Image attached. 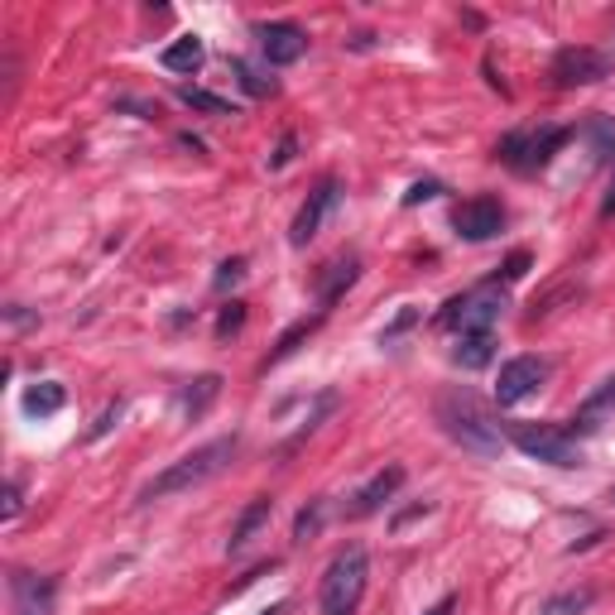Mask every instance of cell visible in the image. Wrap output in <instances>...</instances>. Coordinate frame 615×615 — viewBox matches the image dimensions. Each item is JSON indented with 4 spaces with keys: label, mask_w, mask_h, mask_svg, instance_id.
Here are the masks:
<instances>
[{
    "label": "cell",
    "mask_w": 615,
    "mask_h": 615,
    "mask_svg": "<svg viewBox=\"0 0 615 615\" xmlns=\"http://www.w3.org/2000/svg\"><path fill=\"white\" fill-rule=\"evenodd\" d=\"M255 39H260V49H265V59L274 63V68H289V63H298L304 59V49H308V35L298 25H255Z\"/></svg>",
    "instance_id": "12"
},
{
    "label": "cell",
    "mask_w": 615,
    "mask_h": 615,
    "mask_svg": "<svg viewBox=\"0 0 615 615\" xmlns=\"http://www.w3.org/2000/svg\"><path fill=\"white\" fill-rule=\"evenodd\" d=\"M438 423L452 443H462V452H476V457H500V428L481 413V405L466 389L457 395H443L438 399Z\"/></svg>",
    "instance_id": "2"
},
{
    "label": "cell",
    "mask_w": 615,
    "mask_h": 615,
    "mask_svg": "<svg viewBox=\"0 0 615 615\" xmlns=\"http://www.w3.org/2000/svg\"><path fill=\"white\" fill-rule=\"evenodd\" d=\"M270 510H274V505H270V496H255V500H251V505H245V510H241V520H236V529H231V539H227V553H241V548H245V543H251V539H255V534H260V524H265V520H270Z\"/></svg>",
    "instance_id": "14"
},
{
    "label": "cell",
    "mask_w": 615,
    "mask_h": 615,
    "mask_svg": "<svg viewBox=\"0 0 615 615\" xmlns=\"http://www.w3.org/2000/svg\"><path fill=\"white\" fill-rule=\"evenodd\" d=\"M601 217H615V183H611V193H606V203H601Z\"/></svg>",
    "instance_id": "34"
},
{
    "label": "cell",
    "mask_w": 615,
    "mask_h": 615,
    "mask_svg": "<svg viewBox=\"0 0 615 615\" xmlns=\"http://www.w3.org/2000/svg\"><path fill=\"white\" fill-rule=\"evenodd\" d=\"M356 274H361V260L356 255H342V260L328 265V274H322V308H332L346 289L356 284Z\"/></svg>",
    "instance_id": "16"
},
{
    "label": "cell",
    "mask_w": 615,
    "mask_h": 615,
    "mask_svg": "<svg viewBox=\"0 0 615 615\" xmlns=\"http://www.w3.org/2000/svg\"><path fill=\"white\" fill-rule=\"evenodd\" d=\"M366 577H371V558H366V548L361 543L342 548V553L332 558L328 577H322V591H318L322 615H356L361 591H366Z\"/></svg>",
    "instance_id": "3"
},
{
    "label": "cell",
    "mask_w": 615,
    "mask_h": 615,
    "mask_svg": "<svg viewBox=\"0 0 615 615\" xmlns=\"http://www.w3.org/2000/svg\"><path fill=\"white\" fill-rule=\"evenodd\" d=\"M587 136L597 140V159H606V164H615V126L606 116H591L587 120Z\"/></svg>",
    "instance_id": "23"
},
{
    "label": "cell",
    "mask_w": 615,
    "mask_h": 615,
    "mask_svg": "<svg viewBox=\"0 0 615 615\" xmlns=\"http://www.w3.org/2000/svg\"><path fill=\"white\" fill-rule=\"evenodd\" d=\"M413 322H419V312H413V308H399V318L389 322L385 332H380V346H395V342H399V337H405V332L413 328Z\"/></svg>",
    "instance_id": "28"
},
{
    "label": "cell",
    "mask_w": 615,
    "mask_h": 615,
    "mask_svg": "<svg viewBox=\"0 0 615 615\" xmlns=\"http://www.w3.org/2000/svg\"><path fill=\"white\" fill-rule=\"evenodd\" d=\"M203 59H207V49H203V39L197 35H183V39H174L169 49H164V68L169 73H197L203 68Z\"/></svg>",
    "instance_id": "18"
},
{
    "label": "cell",
    "mask_w": 615,
    "mask_h": 615,
    "mask_svg": "<svg viewBox=\"0 0 615 615\" xmlns=\"http://www.w3.org/2000/svg\"><path fill=\"white\" fill-rule=\"evenodd\" d=\"M399 486H405V466H385V472H375L361 490H356L351 505H346V514H351V520H366V514H375L380 505H389Z\"/></svg>",
    "instance_id": "13"
},
{
    "label": "cell",
    "mask_w": 615,
    "mask_h": 615,
    "mask_svg": "<svg viewBox=\"0 0 615 615\" xmlns=\"http://www.w3.org/2000/svg\"><path fill=\"white\" fill-rule=\"evenodd\" d=\"M591 601H597V591H591V587H573V591H563V597L543 601L539 615H587Z\"/></svg>",
    "instance_id": "22"
},
{
    "label": "cell",
    "mask_w": 615,
    "mask_h": 615,
    "mask_svg": "<svg viewBox=\"0 0 615 615\" xmlns=\"http://www.w3.org/2000/svg\"><path fill=\"white\" fill-rule=\"evenodd\" d=\"M322 510H328V500H312V505L298 514V520H294V543H308L312 534L322 529Z\"/></svg>",
    "instance_id": "25"
},
{
    "label": "cell",
    "mask_w": 615,
    "mask_h": 615,
    "mask_svg": "<svg viewBox=\"0 0 615 615\" xmlns=\"http://www.w3.org/2000/svg\"><path fill=\"white\" fill-rule=\"evenodd\" d=\"M611 500H615V486H611Z\"/></svg>",
    "instance_id": "36"
},
{
    "label": "cell",
    "mask_w": 615,
    "mask_h": 615,
    "mask_svg": "<svg viewBox=\"0 0 615 615\" xmlns=\"http://www.w3.org/2000/svg\"><path fill=\"white\" fill-rule=\"evenodd\" d=\"M548 380V361L543 356H514V361L500 366V380H496V405L510 409L520 405V399H529L534 389H539Z\"/></svg>",
    "instance_id": "7"
},
{
    "label": "cell",
    "mask_w": 615,
    "mask_h": 615,
    "mask_svg": "<svg viewBox=\"0 0 615 615\" xmlns=\"http://www.w3.org/2000/svg\"><path fill=\"white\" fill-rule=\"evenodd\" d=\"M183 102L193 111H207V116H236V106L221 102V97H212V92H203V87H183Z\"/></svg>",
    "instance_id": "24"
},
{
    "label": "cell",
    "mask_w": 615,
    "mask_h": 615,
    "mask_svg": "<svg viewBox=\"0 0 615 615\" xmlns=\"http://www.w3.org/2000/svg\"><path fill=\"white\" fill-rule=\"evenodd\" d=\"M68 405V389L59 385V380H39V385L25 389V413L29 419H49V413H59Z\"/></svg>",
    "instance_id": "15"
},
{
    "label": "cell",
    "mask_w": 615,
    "mask_h": 615,
    "mask_svg": "<svg viewBox=\"0 0 615 615\" xmlns=\"http://www.w3.org/2000/svg\"><path fill=\"white\" fill-rule=\"evenodd\" d=\"M567 136H573V130H567V126L514 130V136H505V140H500L496 159H500V164H510L514 174H534V169H543V164L553 159L558 150H563V144H567Z\"/></svg>",
    "instance_id": "5"
},
{
    "label": "cell",
    "mask_w": 615,
    "mask_h": 615,
    "mask_svg": "<svg viewBox=\"0 0 615 615\" xmlns=\"http://www.w3.org/2000/svg\"><path fill=\"white\" fill-rule=\"evenodd\" d=\"M615 59L606 49H563L553 59V82L558 87H591L601 77H611Z\"/></svg>",
    "instance_id": "8"
},
{
    "label": "cell",
    "mask_w": 615,
    "mask_h": 615,
    "mask_svg": "<svg viewBox=\"0 0 615 615\" xmlns=\"http://www.w3.org/2000/svg\"><path fill=\"white\" fill-rule=\"evenodd\" d=\"M510 443L520 447L524 457H534V462H548V466H563V472H573L581 466V447L567 428H553V423H510Z\"/></svg>",
    "instance_id": "4"
},
{
    "label": "cell",
    "mask_w": 615,
    "mask_h": 615,
    "mask_svg": "<svg viewBox=\"0 0 615 615\" xmlns=\"http://www.w3.org/2000/svg\"><path fill=\"white\" fill-rule=\"evenodd\" d=\"M217 395H221V375H197L193 385L183 389V399H178V405H183L188 419H203L207 405H212V399H217Z\"/></svg>",
    "instance_id": "19"
},
{
    "label": "cell",
    "mask_w": 615,
    "mask_h": 615,
    "mask_svg": "<svg viewBox=\"0 0 615 615\" xmlns=\"http://www.w3.org/2000/svg\"><path fill=\"white\" fill-rule=\"evenodd\" d=\"M241 274H245V260H241V255H231V260L217 270V289H221V294H227L231 284H241Z\"/></svg>",
    "instance_id": "30"
},
{
    "label": "cell",
    "mask_w": 615,
    "mask_h": 615,
    "mask_svg": "<svg viewBox=\"0 0 615 615\" xmlns=\"http://www.w3.org/2000/svg\"><path fill=\"white\" fill-rule=\"evenodd\" d=\"M284 611H289V601H274V606L265 611V615H284Z\"/></svg>",
    "instance_id": "35"
},
{
    "label": "cell",
    "mask_w": 615,
    "mask_h": 615,
    "mask_svg": "<svg viewBox=\"0 0 615 615\" xmlns=\"http://www.w3.org/2000/svg\"><path fill=\"white\" fill-rule=\"evenodd\" d=\"M452 227L462 241L481 245V241L505 231V207H500V197H466V203L452 212Z\"/></svg>",
    "instance_id": "9"
},
{
    "label": "cell",
    "mask_w": 615,
    "mask_h": 615,
    "mask_svg": "<svg viewBox=\"0 0 615 615\" xmlns=\"http://www.w3.org/2000/svg\"><path fill=\"white\" fill-rule=\"evenodd\" d=\"M438 193H443L438 178H423V183H413L405 193V207H419V203H428V197H438Z\"/></svg>",
    "instance_id": "29"
},
{
    "label": "cell",
    "mask_w": 615,
    "mask_h": 615,
    "mask_svg": "<svg viewBox=\"0 0 615 615\" xmlns=\"http://www.w3.org/2000/svg\"><path fill=\"white\" fill-rule=\"evenodd\" d=\"M318 328H322V312H312V318L294 322V328H289L284 337H279V346H274V351L265 356V371H270V366H279V361H284V356H294V351H298V342H308V337H312V332H318Z\"/></svg>",
    "instance_id": "20"
},
{
    "label": "cell",
    "mask_w": 615,
    "mask_h": 615,
    "mask_svg": "<svg viewBox=\"0 0 615 615\" xmlns=\"http://www.w3.org/2000/svg\"><path fill=\"white\" fill-rule=\"evenodd\" d=\"M231 73L241 77V87H245V92H251V97H270V92H274V82H265V77L255 73L251 63H241V59H236V63H231Z\"/></svg>",
    "instance_id": "26"
},
{
    "label": "cell",
    "mask_w": 615,
    "mask_h": 615,
    "mask_svg": "<svg viewBox=\"0 0 615 615\" xmlns=\"http://www.w3.org/2000/svg\"><path fill=\"white\" fill-rule=\"evenodd\" d=\"M337 203H342V183H337V178H322V183L308 193V203L298 207V217H294V231H289V241H294V245H308V241L322 231V221L332 217V207H337Z\"/></svg>",
    "instance_id": "10"
},
{
    "label": "cell",
    "mask_w": 615,
    "mask_h": 615,
    "mask_svg": "<svg viewBox=\"0 0 615 615\" xmlns=\"http://www.w3.org/2000/svg\"><path fill=\"white\" fill-rule=\"evenodd\" d=\"M241 328H245V304H236V298H231V304L221 308V318H217V337L227 342V337H236Z\"/></svg>",
    "instance_id": "27"
},
{
    "label": "cell",
    "mask_w": 615,
    "mask_h": 615,
    "mask_svg": "<svg viewBox=\"0 0 615 615\" xmlns=\"http://www.w3.org/2000/svg\"><path fill=\"white\" fill-rule=\"evenodd\" d=\"M500 318V294L496 289H472V294H457L452 304L438 312V328L457 332V337H472V332H490Z\"/></svg>",
    "instance_id": "6"
},
{
    "label": "cell",
    "mask_w": 615,
    "mask_h": 615,
    "mask_svg": "<svg viewBox=\"0 0 615 615\" xmlns=\"http://www.w3.org/2000/svg\"><path fill=\"white\" fill-rule=\"evenodd\" d=\"M452 611H457V597H443V601H438V606H433L428 615H452Z\"/></svg>",
    "instance_id": "33"
},
{
    "label": "cell",
    "mask_w": 615,
    "mask_h": 615,
    "mask_svg": "<svg viewBox=\"0 0 615 615\" xmlns=\"http://www.w3.org/2000/svg\"><path fill=\"white\" fill-rule=\"evenodd\" d=\"M15 514H20V486L10 481L5 486V520H15Z\"/></svg>",
    "instance_id": "32"
},
{
    "label": "cell",
    "mask_w": 615,
    "mask_h": 615,
    "mask_svg": "<svg viewBox=\"0 0 615 615\" xmlns=\"http://www.w3.org/2000/svg\"><path fill=\"white\" fill-rule=\"evenodd\" d=\"M524 274H529V251H514L510 260H505V270H500V279L514 284V279H524Z\"/></svg>",
    "instance_id": "31"
},
{
    "label": "cell",
    "mask_w": 615,
    "mask_h": 615,
    "mask_svg": "<svg viewBox=\"0 0 615 615\" xmlns=\"http://www.w3.org/2000/svg\"><path fill=\"white\" fill-rule=\"evenodd\" d=\"M236 447H241V438L231 433V438H217V443L197 447V452L178 457L174 466H164V472L140 490V500H164V496H178V490H193V486H203V481L221 476L231 466V457H236Z\"/></svg>",
    "instance_id": "1"
},
{
    "label": "cell",
    "mask_w": 615,
    "mask_h": 615,
    "mask_svg": "<svg viewBox=\"0 0 615 615\" xmlns=\"http://www.w3.org/2000/svg\"><path fill=\"white\" fill-rule=\"evenodd\" d=\"M490 356H496V337H490V332L457 337V346H452V361L462 366V371H481V366H490Z\"/></svg>",
    "instance_id": "17"
},
{
    "label": "cell",
    "mask_w": 615,
    "mask_h": 615,
    "mask_svg": "<svg viewBox=\"0 0 615 615\" xmlns=\"http://www.w3.org/2000/svg\"><path fill=\"white\" fill-rule=\"evenodd\" d=\"M59 601V581L39 573H10V606L15 615H53Z\"/></svg>",
    "instance_id": "11"
},
{
    "label": "cell",
    "mask_w": 615,
    "mask_h": 615,
    "mask_svg": "<svg viewBox=\"0 0 615 615\" xmlns=\"http://www.w3.org/2000/svg\"><path fill=\"white\" fill-rule=\"evenodd\" d=\"M606 409H615V380H606V385H601L597 395H591L587 405H581V413L573 419V423H577L573 433H591V428H601L597 419H601V413H606Z\"/></svg>",
    "instance_id": "21"
}]
</instances>
